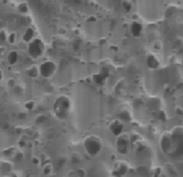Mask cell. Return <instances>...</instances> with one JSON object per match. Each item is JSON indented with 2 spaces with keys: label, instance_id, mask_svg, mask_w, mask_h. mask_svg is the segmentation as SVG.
<instances>
[{
  "label": "cell",
  "instance_id": "1",
  "mask_svg": "<svg viewBox=\"0 0 183 177\" xmlns=\"http://www.w3.org/2000/svg\"><path fill=\"white\" fill-rule=\"evenodd\" d=\"M160 144L165 151L174 147L183 152V127H175L163 133L160 139Z\"/></svg>",
  "mask_w": 183,
  "mask_h": 177
},
{
  "label": "cell",
  "instance_id": "2",
  "mask_svg": "<svg viewBox=\"0 0 183 177\" xmlns=\"http://www.w3.org/2000/svg\"><path fill=\"white\" fill-rule=\"evenodd\" d=\"M83 147L86 153L91 158H95L101 153L103 148L102 141L98 136L90 135L85 138Z\"/></svg>",
  "mask_w": 183,
  "mask_h": 177
},
{
  "label": "cell",
  "instance_id": "3",
  "mask_svg": "<svg viewBox=\"0 0 183 177\" xmlns=\"http://www.w3.org/2000/svg\"><path fill=\"white\" fill-rule=\"evenodd\" d=\"M71 107V101L68 97L64 95L58 97L53 105L55 116L59 119H65L69 114Z\"/></svg>",
  "mask_w": 183,
  "mask_h": 177
},
{
  "label": "cell",
  "instance_id": "4",
  "mask_svg": "<svg viewBox=\"0 0 183 177\" xmlns=\"http://www.w3.org/2000/svg\"><path fill=\"white\" fill-rule=\"evenodd\" d=\"M132 144L130 136L127 134H122L117 137L116 142L117 152L119 155L126 156L130 151Z\"/></svg>",
  "mask_w": 183,
  "mask_h": 177
},
{
  "label": "cell",
  "instance_id": "5",
  "mask_svg": "<svg viewBox=\"0 0 183 177\" xmlns=\"http://www.w3.org/2000/svg\"><path fill=\"white\" fill-rule=\"evenodd\" d=\"M130 166L129 163L124 160H117L113 164L111 175L113 177H124L129 173Z\"/></svg>",
  "mask_w": 183,
  "mask_h": 177
},
{
  "label": "cell",
  "instance_id": "6",
  "mask_svg": "<svg viewBox=\"0 0 183 177\" xmlns=\"http://www.w3.org/2000/svg\"><path fill=\"white\" fill-rule=\"evenodd\" d=\"M124 129V122L119 119H115L110 123L109 129L113 135L119 136L122 134Z\"/></svg>",
  "mask_w": 183,
  "mask_h": 177
},
{
  "label": "cell",
  "instance_id": "7",
  "mask_svg": "<svg viewBox=\"0 0 183 177\" xmlns=\"http://www.w3.org/2000/svg\"><path fill=\"white\" fill-rule=\"evenodd\" d=\"M54 69V65L52 63H46L41 66V74L45 77H49L52 74Z\"/></svg>",
  "mask_w": 183,
  "mask_h": 177
},
{
  "label": "cell",
  "instance_id": "8",
  "mask_svg": "<svg viewBox=\"0 0 183 177\" xmlns=\"http://www.w3.org/2000/svg\"><path fill=\"white\" fill-rule=\"evenodd\" d=\"M40 43L39 41L36 40L30 45V53L33 57H36L41 53V50L39 45Z\"/></svg>",
  "mask_w": 183,
  "mask_h": 177
},
{
  "label": "cell",
  "instance_id": "9",
  "mask_svg": "<svg viewBox=\"0 0 183 177\" xmlns=\"http://www.w3.org/2000/svg\"><path fill=\"white\" fill-rule=\"evenodd\" d=\"M119 117L120 118L119 120L123 122H128L130 119V117L129 116V114L127 112L123 111L120 113L119 115Z\"/></svg>",
  "mask_w": 183,
  "mask_h": 177
},
{
  "label": "cell",
  "instance_id": "10",
  "mask_svg": "<svg viewBox=\"0 0 183 177\" xmlns=\"http://www.w3.org/2000/svg\"><path fill=\"white\" fill-rule=\"evenodd\" d=\"M32 35H33L32 30L30 28L28 29V30L27 31L24 37V39L26 41H28L31 38Z\"/></svg>",
  "mask_w": 183,
  "mask_h": 177
},
{
  "label": "cell",
  "instance_id": "11",
  "mask_svg": "<svg viewBox=\"0 0 183 177\" xmlns=\"http://www.w3.org/2000/svg\"><path fill=\"white\" fill-rule=\"evenodd\" d=\"M9 60L11 64L15 63L17 60V54L15 52H12L9 56Z\"/></svg>",
  "mask_w": 183,
  "mask_h": 177
},
{
  "label": "cell",
  "instance_id": "12",
  "mask_svg": "<svg viewBox=\"0 0 183 177\" xmlns=\"http://www.w3.org/2000/svg\"><path fill=\"white\" fill-rule=\"evenodd\" d=\"M36 74V71H35V69H34L32 70L29 73V74L31 76H35V75Z\"/></svg>",
  "mask_w": 183,
  "mask_h": 177
},
{
  "label": "cell",
  "instance_id": "13",
  "mask_svg": "<svg viewBox=\"0 0 183 177\" xmlns=\"http://www.w3.org/2000/svg\"><path fill=\"white\" fill-rule=\"evenodd\" d=\"M20 10L22 12H25L27 10L26 7L25 6H22L20 8Z\"/></svg>",
  "mask_w": 183,
  "mask_h": 177
},
{
  "label": "cell",
  "instance_id": "14",
  "mask_svg": "<svg viewBox=\"0 0 183 177\" xmlns=\"http://www.w3.org/2000/svg\"><path fill=\"white\" fill-rule=\"evenodd\" d=\"M14 35L13 34H12L10 36V40L11 43H13L14 41Z\"/></svg>",
  "mask_w": 183,
  "mask_h": 177
},
{
  "label": "cell",
  "instance_id": "15",
  "mask_svg": "<svg viewBox=\"0 0 183 177\" xmlns=\"http://www.w3.org/2000/svg\"><path fill=\"white\" fill-rule=\"evenodd\" d=\"M113 177V176H112L111 177Z\"/></svg>",
  "mask_w": 183,
  "mask_h": 177
}]
</instances>
